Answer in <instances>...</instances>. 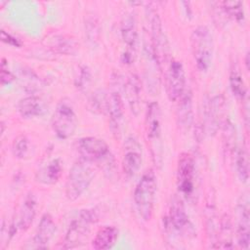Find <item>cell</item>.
<instances>
[{
    "mask_svg": "<svg viewBox=\"0 0 250 250\" xmlns=\"http://www.w3.org/2000/svg\"><path fill=\"white\" fill-rule=\"evenodd\" d=\"M96 176L94 163L83 158L71 166L65 184V196L68 200L78 199L90 187Z\"/></svg>",
    "mask_w": 250,
    "mask_h": 250,
    "instance_id": "obj_1",
    "label": "cell"
},
{
    "mask_svg": "<svg viewBox=\"0 0 250 250\" xmlns=\"http://www.w3.org/2000/svg\"><path fill=\"white\" fill-rule=\"evenodd\" d=\"M156 178L152 170L146 171L134 190V203L140 217L149 221L153 214L156 197Z\"/></svg>",
    "mask_w": 250,
    "mask_h": 250,
    "instance_id": "obj_2",
    "label": "cell"
},
{
    "mask_svg": "<svg viewBox=\"0 0 250 250\" xmlns=\"http://www.w3.org/2000/svg\"><path fill=\"white\" fill-rule=\"evenodd\" d=\"M98 221V213L96 209H84L70 223L65 233L62 247L64 249H72L81 246L89 236L92 227Z\"/></svg>",
    "mask_w": 250,
    "mask_h": 250,
    "instance_id": "obj_3",
    "label": "cell"
},
{
    "mask_svg": "<svg viewBox=\"0 0 250 250\" xmlns=\"http://www.w3.org/2000/svg\"><path fill=\"white\" fill-rule=\"evenodd\" d=\"M191 51L197 68L200 71H206L213 60L214 42L209 28L205 25L197 26L190 36Z\"/></svg>",
    "mask_w": 250,
    "mask_h": 250,
    "instance_id": "obj_4",
    "label": "cell"
},
{
    "mask_svg": "<svg viewBox=\"0 0 250 250\" xmlns=\"http://www.w3.org/2000/svg\"><path fill=\"white\" fill-rule=\"evenodd\" d=\"M51 125L54 133L61 140L69 139L74 135L78 119L70 103L62 101L58 104L52 115Z\"/></svg>",
    "mask_w": 250,
    "mask_h": 250,
    "instance_id": "obj_5",
    "label": "cell"
},
{
    "mask_svg": "<svg viewBox=\"0 0 250 250\" xmlns=\"http://www.w3.org/2000/svg\"><path fill=\"white\" fill-rule=\"evenodd\" d=\"M77 151L81 158L95 162L110 164L113 160L107 144L97 137H84L77 142Z\"/></svg>",
    "mask_w": 250,
    "mask_h": 250,
    "instance_id": "obj_6",
    "label": "cell"
},
{
    "mask_svg": "<svg viewBox=\"0 0 250 250\" xmlns=\"http://www.w3.org/2000/svg\"><path fill=\"white\" fill-rule=\"evenodd\" d=\"M121 37L125 46V50L121 56V61L124 64L129 65L135 61L139 39L137 21L133 13H129L123 18L121 23Z\"/></svg>",
    "mask_w": 250,
    "mask_h": 250,
    "instance_id": "obj_7",
    "label": "cell"
},
{
    "mask_svg": "<svg viewBox=\"0 0 250 250\" xmlns=\"http://www.w3.org/2000/svg\"><path fill=\"white\" fill-rule=\"evenodd\" d=\"M146 131L147 140L151 145L153 157L161 158L160 136H161V111L156 102H151L147 105L146 114Z\"/></svg>",
    "mask_w": 250,
    "mask_h": 250,
    "instance_id": "obj_8",
    "label": "cell"
},
{
    "mask_svg": "<svg viewBox=\"0 0 250 250\" xmlns=\"http://www.w3.org/2000/svg\"><path fill=\"white\" fill-rule=\"evenodd\" d=\"M195 163L192 155L183 152L179 156L177 166V187L179 191L186 197L192 194L194 190Z\"/></svg>",
    "mask_w": 250,
    "mask_h": 250,
    "instance_id": "obj_9",
    "label": "cell"
},
{
    "mask_svg": "<svg viewBox=\"0 0 250 250\" xmlns=\"http://www.w3.org/2000/svg\"><path fill=\"white\" fill-rule=\"evenodd\" d=\"M166 91L171 102L178 101L186 91V73L183 63L173 60L166 72Z\"/></svg>",
    "mask_w": 250,
    "mask_h": 250,
    "instance_id": "obj_10",
    "label": "cell"
},
{
    "mask_svg": "<svg viewBox=\"0 0 250 250\" xmlns=\"http://www.w3.org/2000/svg\"><path fill=\"white\" fill-rule=\"evenodd\" d=\"M168 221L170 227L179 234H191L193 232V226L187 214L185 205L181 198L177 195L171 199L169 207Z\"/></svg>",
    "mask_w": 250,
    "mask_h": 250,
    "instance_id": "obj_11",
    "label": "cell"
},
{
    "mask_svg": "<svg viewBox=\"0 0 250 250\" xmlns=\"http://www.w3.org/2000/svg\"><path fill=\"white\" fill-rule=\"evenodd\" d=\"M143 156L141 146L134 139H128L124 148L122 169L127 177H133L141 169Z\"/></svg>",
    "mask_w": 250,
    "mask_h": 250,
    "instance_id": "obj_12",
    "label": "cell"
},
{
    "mask_svg": "<svg viewBox=\"0 0 250 250\" xmlns=\"http://www.w3.org/2000/svg\"><path fill=\"white\" fill-rule=\"evenodd\" d=\"M106 113L108 114L112 134L116 137L119 136L124 122V104L121 95L118 92H112L108 96Z\"/></svg>",
    "mask_w": 250,
    "mask_h": 250,
    "instance_id": "obj_13",
    "label": "cell"
},
{
    "mask_svg": "<svg viewBox=\"0 0 250 250\" xmlns=\"http://www.w3.org/2000/svg\"><path fill=\"white\" fill-rule=\"evenodd\" d=\"M225 100L222 95H218L209 100L205 109V122L208 128V133L215 134L218 131L219 125L222 123Z\"/></svg>",
    "mask_w": 250,
    "mask_h": 250,
    "instance_id": "obj_14",
    "label": "cell"
},
{
    "mask_svg": "<svg viewBox=\"0 0 250 250\" xmlns=\"http://www.w3.org/2000/svg\"><path fill=\"white\" fill-rule=\"evenodd\" d=\"M57 230L56 223L50 214H44L36 229L33 243L37 248H45Z\"/></svg>",
    "mask_w": 250,
    "mask_h": 250,
    "instance_id": "obj_15",
    "label": "cell"
},
{
    "mask_svg": "<svg viewBox=\"0 0 250 250\" xmlns=\"http://www.w3.org/2000/svg\"><path fill=\"white\" fill-rule=\"evenodd\" d=\"M177 121L182 130H188L193 120L192 95L190 91H185L183 96L178 100Z\"/></svg>",
    "mask_w": 250,
    "mask_h": 250,
    "instance_id": "obj_16",
    "label": "cell"
},
{
    "mask_svg": "<svg viewBox=\"0 0 250 250\" xmlns=\"http://www.w3.org/2000/svg\"><path fill=\"white\" fill-rule=\"evenodd\" d=\"M36 215V198L32 193H28L21 208L17 220V228L21 230H27L33 223Z\"/></svg>",
    "mask_w": 250,
    "mask_h": 250,
    "instance_id": "obj_17",
    "label": "cell"
},
{
    "mask_svg": "<svg viewBox=\"0 0 250 250\" xmlns=\"http://www.w3.org/2000/svg\"><path fill=\"white\" fill-rule=\"evenodd\" d=\"M237 244L240 248L248 249L250 243V214L248 202L240 206L239 219L236 229Z\"/></svg>",
    "mask_w": 250,
    "mask_h": 250,
    "instance_id": "obj_18",
    "label": "cell"
},
{
    "mask_svg": "<svg viewBox=\"0 0 250 250\" xmlns=\"http://www.w3.org/2000/svg\"><path fill=\"white\" fill-rule=\"evenodd\" d=\"M124 93L131 111L137 115L140 110L141 82L136 74H131L128 76L126 82L124 83Z\"/></svg>",
    "mask_w": 250,
    "mask_h": 250,
    "instance_id": "obj_19",
    "label": "cell"
},
{
    "mask_svg": "<svg viewBox=\"0 0 250 250\" xmlns=\"http://www.w3.org/2000/svg\"><path fill=\"white\" fill-rule=\"evenodd\" d=\"M45 110L44 103L35 95H30L20 100L18 111L24 118H33L41 115Z\"/></svg>",
    "mask_w": 250,
    "mask_h": 250,
    "instance_id": "obj_20",
    "label": "cell"
},
{
    "mask_svg": "<svg viewBox=\"0 0 250 250\" xmlns=\"http://www.w3.org/2000/svg\"><path fill=\"white\" fill-rule=\"evenodd\" d=\"M118 233V229L113 226H104L101 228L92 241L93 248L97 250L111 248L117 241Z\"/></svg>",
    "mask_w": 250,
    "mask_h": 250,
    "instance_id": "obj_21",
    "label": "cell"
},
{
    "mask_svg": "<svg viewBox=\"0 0 250 250\" xmlns=\"http://www.w3.org/2000/svg\"><path fill=\"white\" fill-rule=\"evenodd\" d=\"M47 46L53 52L63 54V55H73L78 50V44L76 41L66 35H53L48 38Z\"/></svg>",
    "mask_w": 250,
    "mask_h": 250,
    "instance_id": "obj_22",
    "label": "cell"
},
{
    "mask_svg": "<svg viewBox=\"0 0 250 250\" xmlns=\"http://www.w3.org/2000/svg\"><path fill=\"white\" fill-rule=\"evenodd\" d=\"M62 172V161L60 158H55L37 172L36 179L44 185H55L61 178Z\"/></svg>",
    "mask_w": 250,
    "mask_h": 250,
    "instance_id": "obj_23",
    "label": "cell"
},
{
    "mask_svg": "<svg viewBox=\"0 0 250 250\" xmlns=\"http://www.w3.org/2000/svg\"><path fill=\"white\" fill-rule=\"evenodd\" d=\"M229 87L232 92V94L239 100L244 101L246 97V87L242 78V75L240 73L238 65L235 63L232 64L229 72Z\"/></svg>",
    "mask_w": 250,
    "mask_h": 250,
    "instance_id": "obj_24",
    "label": "cell"
},
{
    "mask_svg": "<svg viewBox=\"0 0 250 250\" xmlns=\"http://www.w3.org/2000/svg\"><path fill=\"white\" fill-rule=\"evenodd\" d=\"M19 80L22 88L29 93H34L41 89L42 87V80L40 77L30 69H21L20 71Z\"/></svg>",
    "mask_w": 250,
    "mask_h": 250,
    "instance_id": "obj_25",
    "label": "cell"
},
{
    "mask_svg": "<svg viewBox=\"0 0 250 250\" xmlns=\"http://www.w3.org/2000/svg\"><path fill=\"white\" fill-rule=\"evenodd\" d=\"M221 7V10L231 20L242 22L245 18L244 7L241 1H224L218 3Z\"/></svg>",
    "mask_w": 250,
    "mask_h": 250,
    "instance_id": "obj_26",
    "label": "cell"
},
{
    "mask_svg": "<svg viewBox=\"0 0 250 250\" xmlns=\"http://www.w3.org/2000/svg\"><path fill=\"white\" fill-rule=\"evenodd\" d=\"M235 168L239 180L242 183H247L249 179V158L244 147L238 148L235 152Z\"/></svg>",
    "mask_w": 250,
    "mask_h": 250,
    "instance_id": "obj_27",
    "label": "cell"
},
{
    "mask_svg": "<svg viewBox=\"0 0 250 250\" xmlns=\"http://www.w3.org/2000/svg\"><path fill=\"white\" fill-rule=\"evenodd\" d=\"M92 80V73L87 65H80L74 79L75 87L80 91H85Z\"/></svg>",
    "mask_w": 250,
    "mask_h": 250,
    "instance_id": "obj_28",
    "label": "cell"
},
{
    "mask_svg": "<svg viewBox=\"0 0 250 250\" xmlns=\"http://www.w3.org/2000/svg\"><path fill=\"white\" fill-rule=\"evenodd\" d=\"M28 152V139L24 135L18 136L12 144V153L18 159H23Z\"/></svg>",
    "mask_w": 250,
    "mask_h": 250,
    "instance_id": "obj_29",
    "label": "cell"
},
{
    "mask_svg": "<svg viewBox=\"0 0 250 250\" xmlns=\"http://www.w3.org/2000/svg\"><path fill=\"white\" fill-rule=\"evenodd\" d=\"M107 101H108V96H106L104 92H96L90 100L91 109L99 113L106 112Z\"/></svg>",
    "mask_w": 250,
    "mask_h": 250,
    "instance_id": "obj_30",
    "label": "cell"
},
{
    "mask_svg": "<svg viewBox=\"0 0 250 250\" xmlns=\"http://www.w3.org/2000/svg\"><path fill=\"white\" fill-rule=\"evenodd\" d=\"M86 25V34L88 37V40L92 43H95V41L98 40L99 34H100V28L99 23L95 19H91L87 21Z\"/></svg>",
    "mask_w": 250,
    "mask_h": 250,
    "instance_id": "obj_31",
    "label": "cell"
},
{
    "mask_svg": "<svg viewBox=\"0 0 250 250\" xmlns=\"http://www.w3.org/2000/svg\"><path fill=\"white\" fill-rule=\"evenodd\" d=\"M0 70H1L0 71V78H1V84L2 85H7V84H10L11 82L14 81L15 75L9 70L8 63L6 62L5 59H2Z\"/></svg>",
    "mask_w": 250,
    "mask_h": 250,
    "instance_id": "obj_32",
    "label": "cell"
},
{
    "mask_svg": "<svg viewBox=\"0 0 250 250\" xmlns=\"http://www.w3.org/2000/svg\"><path fill=\"white\" fill-rule=\"evenodd\" d=\"M1 39L3 42L14 46V47H20L21 44L19 41V39H17L16 37H14L12 34H10L9 32H6L5 30H1Z\"/></svg>",
    "mask_w": 250,
    "mask_h": 250,
    "instance_id": "obj_33",
    "label": "cell"
},
{
    "mask_svg": "<svg viewBox=\"0 0 250 250\" xmlns=\"http://www.w3.org/2000/svg\"><path fill=\"white\" fill-rule=\"evenodd\" d=\"M245 63H246V68H247V69H249V53H247V54H246Z\"/></svg>",
    "mask_w": 250,
    "mask_h": 250,
    "instance_id": "obj_34",
    "label": "cell"
}]
</instances>
